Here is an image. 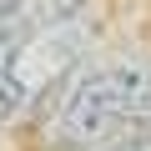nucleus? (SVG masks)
<instances>
[{
	"instance_id": "2",
	"label": "nucleus",
	"mask_w": 151,
	"mask_h": 151,
	"mask_svg": "<svg viewBox=\"0 0 151 151\" xmlns=\"http://www.w3.org/2000/svg\"><path fill=\"white\" fill-rule=\"evenodd\" d=\"M91 40V20L81 15H65L50 25H35L25 35H15L10 45V70H5V111H20L25 101H35L40 91L60 86L65 76L81 65V50Z\"/></svg>"
},
{
	"instance_id": "4",
	"label": "nucleus",
	"mask_w": 151,
	"mask_h": 151,
	"mask_svg": "<svg viewBox=\"0 0 151 151\" xmlns=\"http://www.w3.org/2000/svg\"><path fill=\"white\" fill-rule=\"evenodd\" d=\"M91 151H151L146 141H111V146H91Z\"/></svg>"
},
{
	"instance_id": "3",
	"label": "nucleus",
	"mask_w": 151,
	"mask_h": 151,
	"mask_svg": "<svg viewBox=\"0 0 151 151\" xmlns=\"http://www.w3.org/2000/svg\"><path fill=\"white\" fill-rule=\"evenodd\" d=\"M10 45H15V35L0 30V116H5V70H10Z\"/></svg>"
},
{
	"instance_id": "1",
	"label": "nucleus",
	"mask_w": 151,
	"mask_h": 151,
	"mask_svg": "<svg viewBox=\"0 0 151 151\" xmlns=\"http://www.w3.org/2000/svg\"><path fill=\"white\" fill-rule=\"evenodd\" d=\"M151 136V65L131 55L81 60L55 96L50 141L60 146H111Z\"/></svg>"
}]
</instances>
